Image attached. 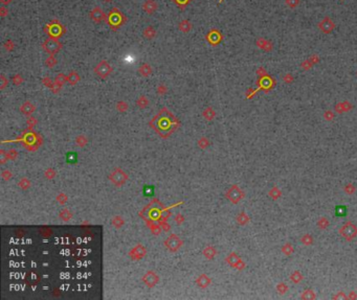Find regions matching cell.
I'll list each match as a JSON object with an SVG mask.
<instances>
[{
	"label": "cell",
	"instance_id": "obj_1",
	"mask_svg": "<svg viewBox=\"0 0 357 300\" xmlns=\"http://www.w3.org/2000/svg\"><path fill=\"white\" fill-rule=\"evenodd\" d=\"M108 23H110V27L113 31H116L117 28H120L122 26V24L125 22V17L123 16V14L120 12L117 9H113L109 13L108 16Z\"/></svg>",
	"mask_w": 357,
	"mask_h": 300
},
{
	"label": "cell",
	"instance_id": "obj_2",
	"mask_svg": "<svg viewBox=\"0 0 357 300\" xmlns=\"http://www.w3.org/2000/svg\"><path fill=\"white\" fill-rule=\"evenodd\" d=\"M42 48L44 49L46 52H48V54H54L62 48V44L59 40L56 39V38L49 37L48 39H46L44 42H43Z\"/></svg>",
	"mask_w": 357,
	"mask_h": 300
},
{
	"label": "cell",
	"instance_id": "obj_3",
	"mask_svg": "<svg viewBox=\"0 0 357 300\" xmlns=\"http://www.w3.org/2000/svg\"><path fill=\"white\" fill-rule=\"evenodd\" d=\"M339 233L344 236L346 239L351 241V239L354 238L357 235V228L355 225H353L351 222H348L346 223L344 227L339 230Z\"/></svg>",
	"mask_w": 357,
	"mask_h": 300
},
{
	"label": "cell",
	"instance_id": "obj_4",
	"mask_svg": "<svg viewBox=\"0 0 357 300\" xmlns=\"http://www.w3.org/2000/svg\"><path fill=\"white\" fill-rule=\"evenodd\" d=\"M47 28H48L47 32H48L49 37L56 38V39H58V38H60L61 36H63V34H64V32H65L63 25H61L58 21H53L50 24H48Z\"/></svg>",
	"mask_w": 357,
	"mask_h": 300
},
{
	"label": "cell",
	"instance_id": "obj_5",
	"mask_svg": "<svg viewBox=\"0 0 357 300\" xmlns=\"http://www.w3.org/2000/svg\"><path fill=\"white\" fill-rule=\"evenodd\" d=\"M90 19L95 22V23H101L102 21H104L106 19V15L104 14L103 11L101 10V7L95 6L94 9H92V11L89 14Z\"/></svg>",
	"mask_w": 357,
	"mask_h": 300
},
{
	"label": "cell",
	"instance_id": "obj_6",
	"mask_svg": "<svg viewBox=\"0 0 357 300\" xmlns=\"http://www.w3.org/2000/svg\"><path fill=\"white\" fill-rule=\"evenodd\" d=\"M318 27H320V29L323 32H325V34H329L331 31H333L334 23H333V21L330 20V18L326 17L320 24H318Z\"/></svg>",
	"mask_w": 357,
	"mask_h": 300
},
{
	"label": "cell",
	"instance_id": "obj_7",
	"mask_svg": "<svg viewBox=\"0 0 357 300\" xmlns=\"http://www.w3.org/2000/svg\"><path fill=\"white\" fill-rule=\"evenodd\" d=\"M158 5L155 0H146L145 3L142 4V10L145 11L148 15H152L156 12Z\"/></svg>",
	"mask_w": 357,
	"mask_h": 300
},
{
	"label": "cell",
	"instance_id": "obj_8",
	"mask_svg": "<svg viewBox=\"0 0 357 300\" xmlns=\"http://www.w3.org/2000/svg\"><path fill=\"white\" fill-rule=\"evenodd\" d=\"M110 65H108L106 63V61H102L100 64L97 66L95 68V72L98 74H100L101 76H106L107 74L110 72Z\"/></svg>",
	"mask_w": 357,
	"mask_h": 300
},
{
	"label": "cell",
	"instance_id": "obj_9",
	"mask_svg": "<svg viewBox=\"0 0 357 300\" xmlns=\"http://www.w3.org/2000/svg\"><path fill=\"white\" fill-rule=\"evenodd\" d=\"M142 36L146 38L147 40H152L155 38L156 36V31L155 28L153 27L152 25H149L147 26L146 28L144 29V32H142Z\"/></svg>",
	"mask_w": 357,
	"mask_h": 300
},
{
	"label": "cell",
	"instance_id": "obj_10",
	"mask_svg": "<svg viewBox=\"0 0 357 300\" xmlns=\"http://www.w3.org/2000/svg\"><path fill=\"white\" fill-rule=\"evenodd\" d=\"M207 40L210 43H219V41L221 40L220 32H217V31H212L211 32H208Z\"/></svg>",
	"mask_w": 357,
	"mask_h": 300
},
{
	"label": "cell",
	"instance_id": "obj_11",
	"mask_svg": "<svg viewBox=\"0 0 357 300\" xmlns=\"http://www.w3.org/2000/svg\"><path fill=\"white\" fill-rule=\"evenodd\" d=\"M178 28H179L180 32L186 34V32H189L192 29V23L189 20H182L178 24Z\"/></svg>",
	"mask_w": 357,
	"mask_h": 300
},
{
	"label": "cell",
	"instance_id": "obj_12",
	"mask_svg": "<svg viewBox=\"0 0 357 300\" xmlns=\"http://www.w3.org/2000/svg\"><path fill=\"white\" fill-rule=\"evenodd\" d=\"M347 207L346 206H336L335 207V214H336V216H347Z\"/></svg>",
	"mask_w": 357,
	"mask_h": 300
},
{
	"label": "cell",
	"instance_id": "obj_13",
	"mask_svg": "<svg viewBox=\"0 0 357 300\" xmlns=\"http://www.w3.org/2000/svg\"><path fill=\"white\" fill-rule=\"evenodd\" d=\"M139 72L141 74H144V76H148V74L151 72V68L149 65L145 64V65H141V69H139Z\"/></svg>",
	"mask_w": 357,
	"mask_h": 300
},
{
	"label": "cell",
	"instance_id": "obj_14",
	"mask_svg": "<svg viewBox=\"0 0 357 300\" xmlns=\"http://www.w3.org/2000/svg\"><path fill=\"white\" fill-rule=\"evenodd\" d=\"M312 293H313L312 291L304 292V294L302 295V298H303V299H313V298H315V295H311V296H310V294H312Z\"/></svg>",
	"mask_w": 357,
	"mask_h": 300
},
{
	"label": "cell",
	"instance_id": "obj_15",
	"mask_svg": "<svg viewBox=\"0 0 357 300\" xmlns=\"http://www.w3.org/2000/svg\"><path fill=\"white\" fill-rule=\"evenodd\" d=\"M4 47H5V49H7V50L12 51V49L14 48V43H13V41H12V40H7V42H5V44H4Z\"/></svg>",
	"mask_w": 357,
	"mask_h": 300
},
{
	"label": "cell",
	"instance_id": "obj_16",
	"mask_svg": "<svg viewBox=\"0 0 357 300\" xmlns=\"http://www.w3.org/2000/svg\"><path fill=\"white\" fill-rule=\"evenodd\" d=\"M286 3H287L288 6L295 7L296 5L298 4V0H286Z\"/></svg>",
	"mask_w": 357,
	"mask_h": 300
},
{
	"label": "cell",
	"instance_id": "obj_17",
	"mask_svg": "<svg viewBox=\"0 0 357 300\" xmlns=\"http://www.w3.org/2000/svg\"><path fill=\"white\" fill-rule=\"evenodd\" d=\"M7 14H9V10L5 7V5L0 7V16H1V17H5Z\"/></svg>",
	"mask_w": 357,
	"mask_h": 300
},
{
	"label": "cell",
	"instance_id": "obj_18",
	"mask_svg": "<svg viewBox=\"0 0 357 300\" xmlns=\"http://www.w3.org/2000/svg\"><path fill=\"white\" fill-rule=\"evenodd\" d=\"M54 63H56V60H54V58L53 56L49 57L47 59V61H46V64H47L48 66H50V67L54 64Z\"/></svg>",
	"mask_w": 357,
	"mask_h": 300
},
{
	"label": "cell",
	"instance_id": "obj_19",
	"mask_svg": "<svg viewBox=\"0 0 357 300\" xmlns=\"http://www.w3.org/2000/svg\"><path fill=\"white\" fill-rule=\"evenodd\" d=\"M286 289H287V287H285L284 283H280L279 287H278V290H279V291H281V293H282V294H284V290H286Z\"/></svg>",
	"mask_w": 357,
	"mask_h": 300
},
{
	"label": "cell",
	"instance_id": "obj_20",
	"mask_svg": "<svg viewBox=\"0 0 357 300\" xmlns=\"http://www.w3.org/2000/svg\"><path fill=\"white\" fill-rule=\"evenodd\" d=\"M12 1L13 0H0V2H1L2 5H7V4H10Z\"/></svg>",
	"mask_w": 357,
	"mask_h": 300
},
{
	"label": "cell",
	"instance_id": "obj_21",
	"mask_svg": "<svg viewBox=\"0 0 357 300\" xmlns=\"http://www.w3.org/2000/svg\"><path fill=\"white\" fill-rule=\"evenodd\" d=\"M103 1H105V2H111L112 0H103Z\"/></svg>",
	"mask_w": 357,
	"mask_h": 300
}]
</instances>
